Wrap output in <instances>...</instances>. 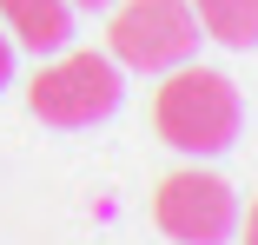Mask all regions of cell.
Here are the masks:
<instances>
[{"label":"cell","instance_id":"7a4b0ae2","mask_svg":"<svg viewBox=\"0 0 258 245\" xmlns=\"http://www.w3.org/2000/svg\"><path fill=\"white\" fill-rule=\"evenodd\" d=\"M126 100V80H119V60L113 53H67L53 67H40L33 86H27V113L40 126H60V133H86L99 119H113Z\"/></svg>","mask_w":258,"mask_h":245},{"label":"cell","instance_id":"277c9868","mask_svg":"<svg viewBox=\"0 0 258 245\" xmlns=\"http://www.w3.org/2000/svg\"><path fill=\"white\" fill-rule=\"evenodd\" d=\"M152 225H159L172 245H225L232 225H238V199L219 172L205 166H179L159 179L152 192Z\"/></svg>","mask_w":258,"mask_h":245},{"label":"cell","instance_id":"5b68a950","mask_svg":"<svg viewBox=\"0 0 258 245\" xmlns=\"http://www.w3.org/2000/svg\"><path fill=\"white\" fill-rule=\"evenodd\" d=\"M0 20L27 53H60L73 40V0H0Z\"/></svg>","mask_w":258,"mask_h":245},{"label":"cell","instance_id":"6da1fadb","mask_svg":"<svg viewBox=\"0 0 258 245\" xmlns=\"http://www.w3.org/2000/svg\"><path fill=\"white\" fill-rule=\"evenodd\" d=\"M152 126H159V139L172 146V153L185 159H219L238 146V126H245V100L238 86L212 67H172L166 86L152 93Z\"/></svg>","mask_w":258,"mask_h":245},{"label":"cell","instance_id":"52a82bcc","mask_svg":"<svg viewBox=\"0 0 258 245\" xmlns=\"http://www.w3.org/2000/svg\"><path fill=\"white\" fill-rule=\"evenodd\" d=\"M232 232H238V245H258V199H251V212H238Z\"/></svg>","mask_w":258,"mask_h":245},{"label":"cell","instance_id":"3957f363","mask_svg":"<svg viewBox=\"0 0 258 245\" xmlns=\"http://www.w3.org/2000/svg\"><path fill=\"white\" fill-rule=\"evenodd\" d=\"M199 14L192 0H126L113 7V27H106V46L113 60L133 67V73H172L199 53Z\"/></svg>","mask_w":258,"mask_h":245},{"label":"cell","instance_id":"8992f818","mask_svg":"<svg viewBox=\"0 0 258 245\" xmlns=\"http://www.w3.org/2000/svg\"><path fill=\"white\" fill-rule=\"evenodd\" d=\"M199 33L232 46V53H258V0H192Z\"/></svg>","mask_w":258,"mask_h":245},{"label":"cell","instance_id":"ba28073f","mask_svg":"<svg viewBox=\"0 0 258 245\" xmlns=\"http://www.w3.org/2000/svg\"><path fill=\"white\" fill-rule=\"evenodd\" d=\"M7 86H14V40L0 33V93H7Z\"/></svg>","mask_w":258,"mask_h":245},{"label":"cell","instance_id":"9c48e42d","mask_svg":"<svg viewBox=\"0 0 258 245\" xmlns=\"http://www.w3.org/2000/svg\"><path fill=\"white\" fill-rule=\"evenodd\" d=\"M80 7H86V14H93V7H113V0H73V14H80Z\"/></svg>","mask_w":258,"mask_h":245}]
</instances>
